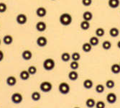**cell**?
<instances>
[{
	"mask_svg": "<svg viewBox=\"0 0 120 108\" xmlns=\"http://www.w3.org/2000/svg\"><path fill=\"white\" fill-rule=\"evenodd\" d=\"M83 20H86L90 22L93 19V14L90 11H86L83 14Z\"/></svg>",
	"mask_w": 120,
	"mask_h": 108,
	"instance_id": "obj_15",
	"label": "cell"
},
{
	"mask_svg": "<svg viewBox=\"0 0 120 108\" xmlns=\"http://www.w3.org/2000/svg\"><path fill=\"white\" fill-rule=\"evenodd\" d=\"M43 68L46 71H51L56 66V62L52 58H47L43 62Z\"/></svg>",
	"mask_w": 120,
	"mask_h": 108,
	"instance_id": "obj_2",
	"label": "cell"
},
{
	"mask_svg": "<svg viewBox=\"0 0 120 108\" xmlns=\"http://www.w3.org/2000/svg\"><path fill=\"white\" fill-rule=\"evenodd\" d=\"M6 82L8 86H13L17 84V79L15 78V77H14V76H9V77H7Z\"/></svg>",
	"mask_w": 120,
	"mask_h": 108,
	"instance_id": "obj_12",
	"label": "cell"
},
{
	"mask_svg": "<svg viewBox=\"0 0 120 108\" xmlns=\"http://www.w3.org/2000/svg\"><path fill=\"white\" fill-rule=\"evenodd\" d=\"M36 42H37V45L39 46V47H45L47 46L48 44V40L44 36H40L39 38H38L37 40H36Z\"/></svg>",
	"mask_w": 120,
	"mask_h": 108,
	"instance_id": "obj_7",
	"label": "cell"
},
{
	"mask_svg": "<svg viewBox=\"0 0 120 108\" xmlns=\"http://www.w3.org/2000/svg\"><path fill=\"white\" fill-rule=\"evenodd\" d=\"M36 15L39 17H44L47 15V10L45 7H40L36 9Z\"/></svg>",
	"mask_w": 120,
	"mask_h": 108,
	"instance_id": "obj_9",
	"label": "cell"
},
{
	"mask_svg": "<svg viewBox=\"0 0 120 108\" xmlns=\"http://www.w3.org/2000/svg\"><path fill=\"white\" fill-rule=\"evenodd\" d=\"M35 28H36V30L38 32H43V31H45L46 30V28H47L46 23H45V22H43V21H40V22H38V23L36 24Z\"/></svg>",
	"mask_w": 120,
	"mask_h": 108,
	"instance_id": "obj_10",
	"label": "cell"
},
{
	"mask_svg": "<svg viewBox=\"0 0 120 108\" xmlns=\"http://www.w3.org/2000/svg\"><path fill=\"white\" fill-rule=\"evenodd\" d=\"M90 44L92 46H96L97 45H99V39L98 38L97 36H93L89 39V42Z\"/></svg>",
	"mask_w": 120,
	"mask_h": 108,
	"instance_id": "obj_23",
	"label": "cell"
},
{
	"mask_svg": "<svg viewBox=\"0 0 120 108\" xmlns=\"http://www.w3.org/2000/svg\"><path fill=\"white\" fill-rule=\"evenodd\" d=\"M96 102L93 98H89L86 102V105L89 108H93L94 107L96 106Z\"/></svg>",
	"mask_w": 120,
	"mask_h": 108,
	"instance_id": "obj_25",
	"label": "cell"
},
{
	"mask_svg": "<svg viewBox=\"0 0 120 108\" xmlns=\"http://www.w3.org/2000/svg\"><path fill=\"white\" fill-rule=\"evenodd\" d=\"M81 2L84 7H89L92 4V0H82Z\"/></svg>",
	"mask_w": 120,
	"mask_h": 108,
	"instance_id": "obj_35",
	"label": "cell"
},
{
	"mask_svg": "<svg viewBox=\"0 0 120 108\" xmlns=\"http://www.w3.org/2000/svg\"><path fill=\"white\" fill-rule=\"evenodd\" d=\"M1 43H2V41H1V40H0V46H1Z\"/></svg>",
	"mask_w": 120,
	"mask_h": 108,
	"instance_id": "obj_39",
	"label": "cell"
},
{
	"mask_svg": "<svg viewBox=\"0 0 120 108\" xmlns=\"http://www.w3.org/2000/svg\"><path fill=\"white\" fill-rule=\"evenodd\" d=\"M40 89L43 92H49L52 89V84L50 81H42L40 85Z\"/></svg>",
	"mask_w": 120,
	"mask_h": 108,
	"instance_id": "obj_4",
	"label": "cell"
},
{
	"mask_svg": "<svg viewBox=\"0 0 120 108\" xmlns=\"http://www.w3.org/2000/svg\"><path fill=\"white\" fill-rule=\"evenodd\" d=\"M119 65H120V63H119Z\"/></svg>",
	"mask_w": 120,
	"mask_h": 108,
	"instance_id": "obj_42",
	"label": "cell"
},
{
	"mask_svg": "<svg viewBox=\"0 0 120 108\" xmlns=\"http://www.w3.org/2000/svg\"><path fill=\"white\" fill-rule=\"evenodd\" d=\"M58 90L62 94H67L70 92V86L66 82H61L58 86Z\"/></svg>",
	"mask_w": 120,
	"mask_h": 108,
	"instance_id": "obj_3",
	"label": "cell"
},
{
	"mask_svg": "<svg viewBox=\"0 0 120 108\" xmlns=\"http://www.w3.org/2000/svg\"><path fill=\"white\" fill-rule=\"evenodd\" d=\"M105 107H106V104L102 101H99L96 103V108H105Z\"/></svg>",
	"mask_w": 120,
	"mask_h": 108,
	"instance_id": "obj_36",
	"label": "cell"
},
{
	"mask_svg": "<svg viewBox=\"0 0 120 108\" xmlns=\"http://www.w3.org/2000/svg\"><path fill=\"white\" fill-rule=\"evenodd\" d=\"M70 67H71V69L72 70L75 71V70H77V69H79V63L78 61H73L71 63V64H70Z\"/></svg>",
	"mask_w": 120,
	"mask_h": 108,
	"instance_id": "obj_29",
	"label": "cell"
},
{
	"mask_svg": "<svg viewBox=\"0 0 120 108\" xmlns=\"http://www.w3.org/2000/svg\"><path fill=\"white\" fill-rule=\"evenodd\" d=\"M92 49V46L89 42H85L82 46V50L85 53H89Z\"/></svg>",
	"mask_w": 120,
	"mask_h": 108,
	"instance_id": "obj_22",
	"label": "cell"
},
{
	"mask_svg": "<svg viewBox=\"0 0 120 108\" xmlns=\"http://www.w3.org/2000/svg\"><path fill=\"white\" fill-rule=\"evenodd\" d=\"M7 9V6L5 3L0 2V13L5 12Z\"/></svg>",
	"mask_w": 120,
	"mask_h": 108,
	"instance_id": "obj_34",
	"label": "cell"
},
{
	"mask_svg": "<svg viewBox=\"0 0 120 108\" xmlns=\"http://www.w3.org/2000/svg\"><path fill=\"white\" fill-rule=\"evenodd\" d=\"M115 86V82L112 79H109L106 82V86L108 89H112Z\"/></svg>",
	"mask_w": 120,
	"mask_h": 108,
	"instance_id": "obj_30",
	"label": "cell"
},
{
	"mask_svg": "<svg viewBox=\"0 0 120 108\" xmlns=\"http://www.w3.org/2000/svg\"><path fill=\"white\" fill-rule=\"evenodd\" d=\"M96 92L97 93H103L104 92V86L102 84H98L96 86Z\"/></svg>",
	"mask_w": 120,
	"mask_h": 108,
	"instance_id": "obj_32",
	"label": "cell"
},
{
	"mask_svg": "<svg viewBox=\"0 0 120 108\" xmlns=\"http://www.w3.org/2000/svg\"><path fill=\"white\" fill-rule=\"evenodd\" d=\"M16 21L19 25H23L27 23V17L25 14H19L16 17Z\"/></svg>",
	"mask_w": 120,
	"mask_h": 108,
	"instance_id": "obj_6",
	"label": "cell"
},
{
	"mask_svg": "<svg viewBox=\"0 0 120 108\" xmlns=\"http://www.w3.org/2000/svg\"><path fill=\"white\" fill-rule=\"evenodd\" d=\"M30 74L29 73L28 71L27 70H23V71H22L19 73V77L22 80H23V81H26L27 79H29L30 78Z\"/></svg>",
	"mask_w": 120,
	"mask_h": 108,
	"instance_id": "obj_14",
	"label": "cell"
},
{
	"mask_svg": "<svg viewBox=\"0 0 120 108\" xmlns=\"http://www.w3.org/2000/svg\"><path fill=\"white\" fill-rule=\"evenodd\" d=\"M74 108H80V107H74Z\"/></svg>",
	"mask_w": 120,
	"mask_h": 108,
	"instance_id": "obj_40",
	"label": "cell"
},
{
	"mask_svg": "<svg viewBox=\"0 0 120 108\" xmlns=\"http://www.w3.org/2000/svg\"><path fill=\"white\" fill-rule=\"evenodd\" d=\"M31 98L33 101H35V102L39 101L41 98V94L38 92H34L31 94Z\"/></svg>",
	"mask_w": 120,
	"mask_h": 108,
	"instance_id": "obj_24",
	"label": "cell"
},
{
	"mask_svg": "<svg viewBox=\"0 0 120 108\" xmlns=\"http://www.w3.org/2000/svg\"><path fill=\"white\" fill-rule=\"evenodd\" d=\"M71 58L73 59V61H79L81 58V55L80 53L78 52H74L73 53V54L71 55Z\"/></svg>",
	"mask_w": 120,
	"mask_h": 108,
	"instance_id": "obj_31",
	"label": "cell"
},
{
	"mask_svg": "<svg viewBox=\"0 0 120 108\" xmlns=\"http://www.w3.org/2000/svg\"><path fill=\"white\" fill-rule=\"evenodd\" d=\"M71 58V56L67 52L63 53L61 55V60L64 62H68V61H70V59Z\"/></svg>",
	"mask_w": 120,
	"mask_h": 108,
	"instance_id": "obj_26",
	"label": "cell"
},
{
	"mask_svg": "<svg viewBox=\"0 0 120 108\" xmlns=\"http://www.w3.org/2000/svg\"><path fill=\"white\" fill-rule=\"evenodd\" d=\"M11 100H12V102L15 104H19L22 102L23 96L20 93L15 92L12 95V96H11Z\"/></svg>",
	"mask_w": 120,
	"mask_h": 108,
	"instance_id": "obj_5",
	"label": "cell"
},
{
	"mask_svg": "<svg viewBox=\"0 0 120 108\" xmlns=\"http://www.w3.org/2000/svg\"><path fill=\"white\" fill-rule=\"evenodd\" d=\"M109 35L112 38H116L119 35V30L117 27H112L109 30Z\"/></svg>",
	"mask_w": 120,
	"mask_h": 108,
	"instance_id": "obj_20",
	"label": "cell"
},
{
	"mask_svg": "<svg viewBox=\"0 0 120 108\" xmlns=\"http://www.w3.org/2000/svg\"><path fill=\"white\" fill-rule=\"evenodd\" d=\"M111 71L114 74H118L120 73V65L118 63L113 64L111 67Z\"/></svg>",
	"mask_w": 120,
	"mask_h": 108,
	"instance_id": "obj_21",
	"label": "cell"
},
{
	"mask_svg": "<svg viewBox=\"0 0 120 108\" xmlns=\"http://www.w3.org/2000/svg\"><path fill=\"white\" fill-rule=\"evenodd\" d=\"M117 47H118L119 49H120V40H119L118 42H117Z\"/></svg>",
	"mask_w": 120,
	"mask_h": 108,
	"instance_id": "obj_38",
	"label": "cell"
},
{
	"mask_svg": "<svg viewBox=\"0 0 120 108\" xmlns=\"http://www.w3.org/2000/svg\"><path fill=\"white\" fill-rule=\"evenodd\" d=\"M4 58V54L2 50H0V62L3 61Z\"/></svg>",
	"mask_w": 120,
	"mask_h": 108,
	"instance_id": "obj_37",
	"label": "cell"
},
{
	"mask_svg": "<svg viewBox=\"0 0 120 108\" xmlns=\"http://www.w3.org/2000/svg\"><path fill=\"white\" fill-rule=\"evenodd\" d=\"M60 23L63 26H68L73 22L72 16L68 13H63L60 16L59 18Z\"/></svg>",
	"mask_w": 120,
	"mask_h": 108,
	"instance_id": "obj_1",
	"label": "cell"
},
{
	"mask_svg": "<svg viewBox=\"0 0 120 108\" xmlns=\"http://www.w3.org/2000/svg\"><path fill=\"white\" fill-rule=\"evenodd\" d=\"M68 78L71 81H75L77 80L79 78V73L76 72L75 71L73 70L68 73Z\"/></svg>",
	"mask_w": 120,
	"mask_h": 108,
	"instance_id": "obj_18",
	"label": "cell"
},
{
	"mask_svg": "<svg viewBox=\"0 0 120 108\" xmlns=\"http://www.w3.org/2000/svg\"><path fill=\"white\" fill-rule=\"evenodd\" d=\"M108 4L111 8L112 9H116L117 8L119 4H120V2L119 0H109L108 1Z\"/></svg>",
	"mask_w": 120,
	"mask_h": 108,
	"instance_id": "obj_16",
	"label": "cell"
},
{
	"mask_svg": "<svg viewBox=\"0 0 120 108\" xmlns=\"http://www.w3.org/2000/svg\"><path fill=\"white\" fill-rule=\"evenodd\" d=\"M116 100H117V96L116 95L113 93V92H111V93H109L106 96V101L109 103V104H114L116 102Z\"/></svg>",
	"mask_w": 120,
	"mask_h": 108,
	"instance_id": "obj_8",
	"label": "cell"
},
{
	"mask_svg": "<svg viewBox=\"0 0 120 108\" xmlns=\"http://www.w3.org/2000/svg\"><path fill=\"white\" fill-rule=\"evenodd\" d=\"M52 1H55V0H52Z\"/></svg>",
	"mask_w": 120,
	"mask_h": 108,
	"instance_id": "obj_41",
	"label": "cell"
},
{
	"mask_svg": "<svg viewBox=\"0 0 120 108\" xmlns=\"http://www.w3.org/2000/svg\"><path fill=\"white\" fill-rule=\"evenodd\" d=\"M102 48L104 50H108L111 49V48H112V42L110 41H109V40L104 41L103 43H102Z\"/></svg>",
	"mask_w": 120,
	"mask_h": 108,
	"instance_id": "obj_27",
	"label": "cell"
},
{
	"mask_svg": "<svg viewBox=\"0 0 120 108\" xmlns=\"http://www.w3.org/2000/svg\"><path fill=\"white\" fill-rule=\"evenodd\" d=\"M90 23L86 20H83L80 24V27L83 30H88L90 28Z\"/></svg>",
	"mask_w": 120,
	"mask_h": 108,
	"instance_id": "obj_19",
	"label": "cell"
},
{
	"mask_svg": "<svg viewBox=\"0 0 120 108\" xmlns=\"http://www.w3.org/2000/svg\"><path fill=\"white\" fill-rule=\"evenodd\" d=\"M3 42L7 46H9L13 42V37L11 35H6L3 38Z\"/></svg>",
	"mask_w": 120,
	"mask_h": 108,
	"instance_id": "obj_13",
	"label": "cell"
},
{
	"mask_svg": "<svg viewBox=\"0 0 120 108\" xmlns=\"http://www.w3.org/2000/svg\"><path fill=\"white\" fill-rule=\"evenodd\" d=\"M83 87L85 89H91L93 87L94 83H93V81L91 79H86L83 81Z\"/></svg>",
	"mask_w": 120,
	"mask_h": 108,
	"instance_id": "obj_17",
	"label": "cell"
},
{
	"mask_svg": "<svg viewBox=\"0 0 120 108\" xmlns=\"http://www.w3.org/2000/svg\"><path fill=\"white\" fill-rule=\"evenodd\" d=\"M95 33H96V35L97 37H102L105 34V30L102 27H99V28H97L96 30Z\"/></svg>",
	"mask_w": 120,
	"mask_h": 108,
	"instance_id": "obj_28",
	"label": "cell"
},
{
	"mask_svg": "<svg viewBox=\"0 0 120 108\" xmlns=\"http://www.w3.org/2000/svg\"><path fill=\"white\" fill-rule=\"evenodd\" d=\"M22 57L25 61H30L32 58V53L30 50H25L22 53Z\"/></svg>",
	"mask_w": 120,
	"mask_h": 108,
	"instance_id": "obj_11",
	"label": "cell"
},
{
	"mask_svg": "<svg viewBox=\"0 0 120 108\" xmlns=\"http://www.w3.org/2000/svg\"><path fill=\"white\" fill-rule=\"evenodd\" d=\"M27 71L30 75H35L37 73V68L35 66H30L28 68Z\"/></svg>",
	"mask_w": 120,
	"mask_h": 108,
	"instance_id": "obj_33",
	"label": "cell"
}]
</instances>
